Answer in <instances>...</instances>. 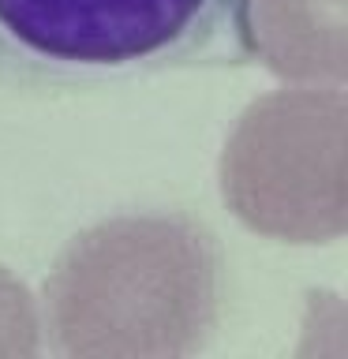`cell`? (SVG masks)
Masks as SVG:
<instances>
[{
	"mask_svg": "<svg viewBox=\"0 0 348 359\" xmlns=\"http://www.w3.org/2000/svg\"><path fill=\"white\" fill-rule=\"evenodd\" d=\"M344 86H300L251 101L221 154L232 217L285 243H333L348 224Z\"/></svg>",
	"mask_w": 348,
	"mask_h": 359,
	"instance_id": "2",
	"label": "cell"
},
{
	"mask_svg": "<svg viewBox=\"0 0 348 359\" xmlns=\"http://www.w3.org/2000/svg\"><path fill=\"white\" fill-rule=\"evenodd\" d=\"M236 0H0V79L112 75L187 60Z\"/></svg>",
	"mask_w": 348,
	"mask_h": 359,
	"instance_id": "3",
	"label": "cell"
},
{
	"mask_svg": "<svg viewBox=\"0 0 348 359\" xmlns=\"http://www.w3.org/2000/svg\"><path fill=\"white\" fill-rule=\"evenodd\" d=\"M41 352V318L30 288L0 266V359H34Z\"/></svg>",
	"mask_w": 348,
	"mask_h": 359,
	"instance_id": "5",
	"label": "cell"
},
{
	"mask_svg": "<svg viewBox=\"0 0 348 359\" xmlns=\"http://www.w3.org/2000/svg\"><path fill=\"white\" fill-rule=\"evenodd\" d=\"M232 30L266 72L300 86H344L348 0H236Z\"/></svg>",
	"mask_w": 348,
	"mask_h": 359,
	"instance_id": "4",
	"label": "cell"
},
{
	"mask_svg": "<svg viewBox=\"0 0 348 359\" xmlns=\"http://www.w3.org/2000/svg\"><path fill=\"white\" fill-rule=\"evenodd\" d=\"M225 262L187 213H123L83 229L45 277V325L67 359H184L221 322Z\"/></svg>",
	"mask_w": 348,
	"mask_h": 359,
	"instance_id": "1",
	"label": "cell"
}]
</instances>
